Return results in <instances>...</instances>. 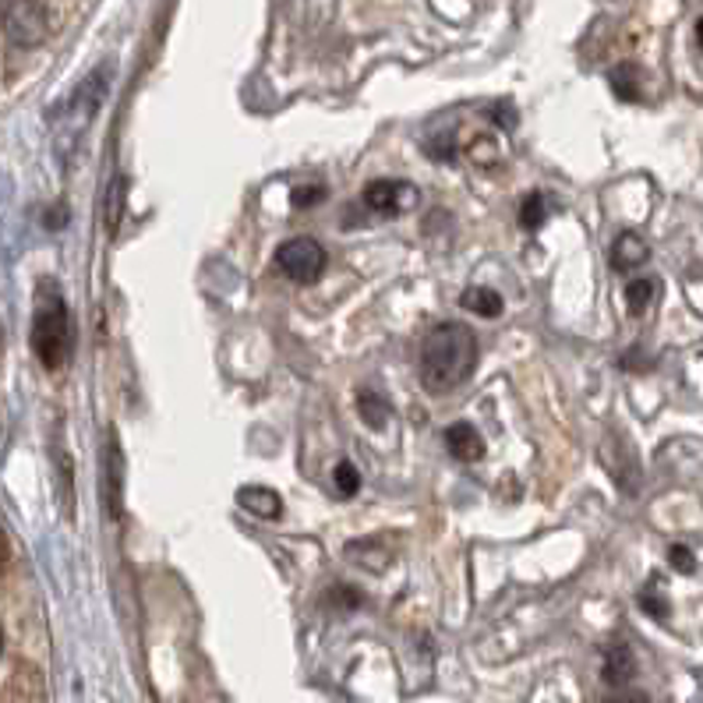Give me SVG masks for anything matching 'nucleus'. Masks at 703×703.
<instances>
[{
  "instance_id": "4468645a",
  "label": "nucleus",
  "mask_w": 703,
  "mask_h": 703,
  "mask_svg": "<svg viewBox=\"0 0 703 703\" xmlns=\"http://www.w3.org/2000/svg\"><path fill=\"white\" fill-rule=\"evenodd\" d=\"M357 410H361V417H365V425L368 428H376V431H382L385 428V421H389V403L379 396V393H365L357 396Z\"/></svg>"
},
{
  "instance_id": "39448f33",
  "label": "nucleus",
  "mask_w": 703,
  "mask_h": 703,
  "mask_svg": "<svg viewBox=\"0 0 703 703\" xmlns=\"http://www.w3.org/2000/svg\"><path fill=\"white\" fill-rule=\"evenodd\" d=\"M414 202H417V191L400 181H371L365 188V205L376 216H400L403 208H410Z\"/></svg>"
},
{
  "instance_id": "0eeeda50",
  "label": "nucleus",
  "mask_w": 703,
  "mask_h": 703,
  "mask_svg": "<svg viewBox=\"0 0 703 703\" xmlns=\"http://www.w3.org/2000/svg\"><path fill=\"white\" fill-rule=\"evenodd\" d=\"M237 505L259 520H279L283 516V499L273 488H262V485H248V488L237 491Z\"/></svg>"
},
{
  "instance_id": "5701e85b",
  "label": "nucleus",
  "mask_w": 703,
  "mask_h": 703,
  "mask_svg": "<svg viewBox=\"0 0 703 703\" xmlns=\"http://www.w3.org/2000/svg\"><path fill=\"white\" fill-rule=\"evenodd\" d=\"M696 39H700V50H703V19L696 22Z\"/></svg>"
},
{
  "instance_id": "f03ea898",
  "label": "nucleus",
  "mask_w": 703,
  "mask_h": 703,
  "mask_svg": "<svg viewBox=\"0 0 703 703\" xmlns=\"http://www.w3.org/2000/svg\"><path fill=\"white\" fill-rule=\"evenodd\" d=\"M33 354L47 371H61L71 357V311L53 279H39V290H36Z\"/></svg>"
},
{
  "instance_id": "1a4fd4ad",
  "label": "nucleus",
  "mask_w": 703,
  "mask_h": 703,
  "mask_svg": "<svg viewBox=\"0 0 703 703\" xmlns=\"http://www.w3.org/2000/svg\"><path fill=\"white\" fill-rule=\"evenodd\" d=\"M651 259V248L643 241L640 234H619V241L611 245V265L616 269H633V265H643Z\"/></svg>"
},
{
  "instance_id": "aec40b11",
  "label": "nucleus",
  "mask_w": 703,
  "mask_h": 703,
  "mask_svg": "<svg viewBox=\"0 0 703 703\" xmlns=\"http://www.w3.org/2000/svg\"><path fill=\"white\" fill-rule=\"evenodd\" d=\"M640 608L647 611V616H654V619H668V605L654 591H643L640 594Z\"/></svg>"
},
{
  "instance_id": "dca6fc26",
  "label": "nucleus",
  "mask_w": 703,
  "mask_h": 703,
  "mask_svg": "<svg viewBox=\"0 0 703 703\" xmlns=\"http://www.w3.org/2000/svg\"><path fill=\"white\" fill-rule=\"evenodd\" d=\"M548 216V205H545V194H527L520 205V227L523 230H537Z\"/></svg>"
},
{
  "instance_id": "20e7f679",
  "label": "nucleus",
  "mask_w": 703,
  "mask_h": 703,
  "mask_svg": "<svg viewBox=\"0 0 703 703\" xmlns=\"http://www.w3.org/2000/svg\"><path fill=\"white\" fill-rule=\"evenodd\" d=\"M325 248L315 241V237H294V241L279 245L276 251V265L279 273L294 279V283H315L325 269Z\"/></svg>"
},
{
  "instance_id": "423d86ee",
  "label": "nucleus",
  "mask_w": 703,
  "mask_h": 703,
  "mask_svg": "<svg viewBox=\"0 0 703 703\" xmlns=\"http://www.w3.org/2000/svg\"><path fill=\"white\" fill-rule=\"evenodd\" d=\"M445 449L460 463H477L485 456V439L470 421H456V425L445 428Z\"/></svg>"
},
{
  "instance_id": "7ed1b4c3",
  "label": "nucleus",
  "mask_w": 703,
  "mask_h": 703,
  "mask_svg": "<svg viewBox=\"0 0 703 703\" xmlns=\"http://www.w3.org/2000/svg\"><path fill=\"white\" fill-rule=\"evenodd\" d=\"M4 36L11 47L33 50L50 36V11L43 0H4Z\"/></svg>"
},
{
  "instance_id": "f8f14e48",
  "label": "nucleus",
  "mask_w": 703,
  "mask_h": 703,
  "mask_svg": "<svg viewBox=\"0 0 703 703\" xmlns=\"http://www.w3.org/2000/svg\"><path fill=\"white\" fill-rule=\"evenodd\" d=\"M657 287H662V283L654 276H640L625 287V308H630V315H647V308L657 301Z\"/></svg>"
},
{
  "instance_id": "f3484780",
  "label": "nucleus",
  "mask_w": 703,
  "mask_h": 703,
  "mask_svg": "<svg viewBox=\"0 0 703 703\" xmlns=\"http://www.w3.org/2000/svg\"><path fill=\"white\" fill-rule=\"evenodd\" d=\"M470 156H474V163L496 167V163H499V148H496V142H491V139H474L470 142Z\"/></svg>"
},
{
  "instance_id": "f257e3e1",
  "label": "nucleus",
  "mask_w": 703,
  "mask_h": 703,
  "mask_svg": "<svg viewBox=\"0 0 703 703\" xmlns=\"http://www.w3.org/2000/svg\"><path fill=\"white\" fill-rule=\"evenodd\" d=\"M477 368V336L463 322L436 325L421 343V382L428 393H453Z\"/></svg>"
},
{
  "instance_id": "2eb2a0df",
  "label": "nucleus",
  "mask_w": 703,
  "mask_h": 703,
  "mask_svg": "<svg viewBox=\"0 0 703 703\" xmlns=\"http://www.w3.org/2000/svg\"><path fill=\"white\" fill-rule=\"evenodd\" d=\"M333 485H336V496H339V499H354V496H357V488H361V474H357V467H354L350 460H339V463H336Z\"/></svg>"
},
{
  "instance_id": "6ab92c4d",
  "label": "nucleus",
  "mask_w": 703,
  "mask_h": 703,
  "mask_svg": "<svg viewBox=\"0 0 703 703\" xmlns=\"http://www.w3.org/2000/svg\"><path fill=\"white\" fill-rule=\"evenodd\" d=\"M668 562L676 565L679 573H693V570H696V559H693V551L686 548V545H671V548H668Z\"/></svg>"
},
{
  "instance_id": "ddd939ff",
  "label": "nucleus",
  "mask_w": 703,
  "mask_h": 703,
  "mask_svg": "<svg viewBox=\"0 0 703 703\" xmlns=\"http://www.w3.org/2000/svg\"><path fill=\"white\" fill-rule=\"evenodd\" d=\"M608 85L622 103H640V68L636 64H619L611 68Z\"/></svg>"
},
{
  "instance_id": "6e6552de",
  "label": "nucleus",
  "mask_w": 703,
  "mask_h": 703,
  "mask_svg": "<svg viewBox=\"0 0 703 703\" xmlns=\"http://www.w3.org/2000/svg\"><path fill=\"white\" fill-rule=\"evenodd\" d=\"M636 676V662H633V651L625 643H611L605 651V665H601V679L608 686H625Z\"/></svg>"
},
{
  "instance_id": "9b49d317",
  "label": "nucleus",
  "mask_w": 703,
  "mask_h": 703,
  "mask_svg": "<svg viewBox=\"0 0 703 703\" xmlns=\"http://www.w3.org/2000/svg\"><path fill=\"white\" fill-rule=\"evenodd\" d=\"M460 305H463V311H474V315H481V319H499L502 315V297L496 290H488V287L463 290Z\"/></svg>"
},
{
  "instance_id": "412c9836",
  "label": "nucleus",
  "mask_w": 703,
  "mask_h": 703,
  "mask_svg": "<svg viewBox=\"0 0 703 703\" xmlns=\"http://www.w3.org/2000/svg\"><path fill=\"white\" fill-rule=\"evenodd\" d=\"M491 117H496V124L499 128H516V110L510 107V103H496V110H491Z\"/></svg>"
},
{
  "instance_id": "9d476101",
  "label": "nucleus",
  "mask_w": 703,
  "mask_h": 703,
  "mask_svg": "<svg viewBox=\"0 0 703 703\" xmlns=\"http://www.w3.org/2000/svg\"><path fill=\"white\" fill-rule=\"evenodd\" d=\"M121 474H124L121 445H117V436H114V428H110V439H107V496H110L114 520L121 516Z\"/></svg>"
},
{
  "instance_id": "a211bd4d",
  "label": "nucleus",
  "mask_w": 703,
  "mask_h": 703,
  "mask_svg": "<svg viewBox=\"0 0 703 703\" xmlns=\"http://www.w3.org/2000/svg\"><path fill=\"white\" fill-rule=\"evenodd\" d=\"M294 208H311V205H319L325 202V188L322 184H311V188H294Z\"/></svg>"
},
{
  "instance_id": "4be33fe9",
  "label": "nucleus",
  "mask_w": 703,
  "mask_h": 703,
  "mask_svg": "<svg viewBox=\"0 0 703 703\" xmlns=\"http://www.w3.org/2000/svg\"><path fill=\"white\" fill-rule=\"evenodd\" d=\"M605 703H651L643 693H636V690H625V693H616V696H608Z\"/></svg>"
}]
</instances>
